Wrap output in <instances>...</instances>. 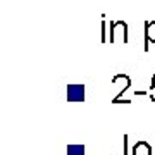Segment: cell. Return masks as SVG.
I'll return each mask as SVG.
<instances>
[{
  "instance_id": "cell-8",
  "label": "cell",
  "mask_w": 155,
  "mask_h": 155,
  "mask_svg": "<svg viewBox=\"0 0 155 155\" xmlns=\"http://www.w3.org/2000/svg\"><path fill=\"white\" fill-rule=\"evenodd\" d=\"M127 134H124V138H122V150L119 153H114V155H127Z\"/></svg>"
},
{
  "instance_id": "cell-6",
  "label": "cell",
  "mask_w": 155,
  "mask_h": 155,
  "mask_svg": "<svg viewBox=\"0 0 155 155\" xmlns=\"http://www.w3.org/2000/svg\"><path fill=\"white\" fill-rule=\"evenodd\" d=\"M84 145H69L67 147V155H84Z\"/></svg>"
},
{
  "instance_id": "cell-1",
  "label": "cell",
  "mask_w": 155,
  "mask_h": 155,
  "mask_svg": "<svg viewBox=\"0 0 155 155\" xmlns=\"http://www.w3.org/2000/svg\"><path fill=\"white\" fill-rule=\"evenodd\" d=\"M117 35H121L122 43H127V24L124 21H110V35H109V41L116 43Z\"/></svg>"
},
{
  "instance_id": "cell-7",
  "label": "cell",
  "mask_w": 155,
  "mask_h": 155,
  "mask_svg": "<svg viewBox=\"0 0 155 155\" xmlns=\"http://www.w3.org/2000/svg\"><path fill=\"white\" fill-rule=\"evenodd\" d=\"M100 41L102 43H107L109 41V38H107V22L102 21V38H100Z\"/></svg>"
},
{
  "instance_id": "cell-4",
  "label": "cell",
  "mask_w": 155,
  "mask_h": 155,
  "mask_svg": "<svg viewBox=\"0 0 155 155\" xmlns=\"http://www.w3.org/2000/svg\"><path fill=\"white\" fill-rule=\"evenodd\" d=\"M150 43L155 45V21H147L145 22V41H143V50L148 52Z\"/></svg>"
},
{
  "instance_id": "cell-3",
  "label": "cell",
  "mask_w": 155,
  "mask_h": 155,
  "mask_svg": "<svg viewBox=\"0 0 155 155\" xmlns=\"http://www.w3.org/2000/svg\"><path fill=\"white\" fill-rule=\"evenodd\" d=\"M84 86L83 84H69L67 86V102H83Z\"/></svg>"
},
{
  "instance_id": "cell-9",
  "label": "cell",
  "mask_w": 155,
  "mask_h": 155,
  "mask_svg": "<svg viewBox=\"0 0 155 155\" xmlns=\"http://www.w3.org/2000/svg\"><path fill=\"white\" fill-rule=\"evenodd\" d=\"M148 97H150V100H152V102H155V84H152V86H150Z\"/></svg>"
},
{
  "instance_id": "cell-5",
  "label": "cell",
  "mask_w": 155,
  "mask_h": 155,
  "mask_svg": "<svg viewBox=\"0 0 155 155\" xmlns=\"http://www.w3.org/2000/svg\"><path fill=\"white\" fill-rule=\"evenodd\" d=\"M131 155H152V147L147 141H136L131 150Z\"/></svg>"
},
{
  "instance_id": "cell-2",
  "label": "cell",
  "mask_w": 155,
  "mask_h": 155,
  "mask_svg": "<svg viewBox=\"0 0 155 155\" xmlns=\"http://www.w3.org/2000/svg\"><path fill=\"white\" fill-rule=\"evenodd\" d=\"M112 84H114V86H119V93L116 95V98L112 100V104H114V102H119L121 97L124 95V91L129 90V86H131V78L127 76V74H124V72L116 74V76L112 78Z\"/></svg>"
}]
</instances>
